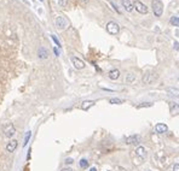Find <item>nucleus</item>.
<instances>
[{"instance_id": "obj_21", "label": "nucleus", "mask_w": 179, "mask_h": 171, "mask_svg": "<svg viewBox=\"0 0 179 171\" xmlns=\"http://www.w3.org/2000/svg\"><path fill=\"white\" fill-rule=\"evenodd\" d=\"M79 164H80V167H82V169H86L87 166H88V161H87V159H81Z\"/></svg>"}, {"instance_id": "obj_26", "label": "nucleus", "mask_w": 179, "mask_h": 171, "mask_svg": "<svg viewBox=\"0 0 179 171\" xmlns=\"http://www.w3.org/2000/svg\"><path fill=\"white\" fill-rule=\"evenodd\" d=\"M73 161H74V160L71 159V158H67V159H65V164H73Z\"/></svg>"}, {"instance_id": "obj_33", "label": "nucleus", "mask_w": 179, "mask_h": 171, "mask_svg": "<svg viewBox=\"0 0 179 171\" xmlns=\"http://www.w3.org/2000/svg\"><path fill=\"white\" fill-rule=\"evenodd\" d=\"M82 3H87V1H88V0H81Z\"/></svg>"}, {"instance_id": "obj_4", "label": "nucleus", "mask_w": 179, "mask_h": 171, "mask_svg": "<svg viewBox=\"0 0 179 171\" xmlns=\"http://www.w3.org/2000/svg\"><path fill=\"white\" fill-rule=\"evenodd\" d=\"M134 7H136L137 11L139 12V13H142V15H145V13H148V11H149L147 6L144 5L142 1H139V0H136V1H134Z\"/></svg>"}, {"instance_id": "obj_20", "label": "nucleus", "mask_w": 179, "mask_h": 171, "mask_svg": "<svg viewBox=\"0 0 179 171\" xmlns=\"http://www.w3.org/2000/svg\"><path fill=\"white\" fill-rule=\"evenodd\" d=\"M30 136H32V131H27V134H26V138H24V142H23V146H27V145H28V141H29Z\"/></svg>"}, {"instance_id": "obj_9", "label": "nucleus", "mask_w": 179, "mask_h": 171, "mask_svg": "<svg viewBox=\"0 0 179 171\" xmlns=\"http://www.w3.org/2000/svg\"><path fill=\"white\" fill-rule=\"evenodd\" d=\"M169 112H171V115L172 116H177L179 115V105L178 104H175V102H169Z\"/></svg>"}, {"instance_id": "obj_14", "label": "nucleus", "mask_w": 179, "mask_h": 171, "mask_svg": "<svg viewBox=\"0 0 179 171\" xmlns=\"http://www.w3.org/2000/svg\"><path fill=\"white\" fill-rule=\"evenodd\" d=\"M94 105V101H92V100H86V101H84L81 105V109L84 111H87L90 107H92V106Z\"/></svg>"}, {"instance_id": "obj_17", "label": "nucleus", "mask_w": 179, "mask_h": 171, "mask_svg": "<svg viewBox=\"0 0 179 171\" xmlns=\"http://www.w3.org/2000/svg\"><path fill=\"white\" fill-rule=\"evenodd\" d=\"M136 153H137V155H142V157H145V154H147V153H145V148L142 147V146L136 149Z\"/></svg>"}, {"instance_id": "obj_24", "label": "nucleus", "mask_w": 179, "mask_h": 171, "mask_svg": "<svg viewBox=\"0 0 179 171\" xmlns=\"http://www.w3.org/2000/svg\"><path fill=\"white\" fill-rule=\"evenodd\" d=\"M151 106V102H143L141 105L137 106V109H142V107H150Z\"/></svg>"}, {"instance_id": "obj_34", "label": "nucleus", "mask_w": 179, "mask_h": 171, "mask_svg": "<svg viewBox=\"0 0 179 171\" xmlns=\"http://www.w3.org/2000/svg\"><path fill=\"white\" fill-rule=\"evenodd\" d=\"M40 1H43V0H40Z\"/></svg>"}, {"instance_id": "obj_1", "label": "nucleus", "mask_w": 179, "mask_h": 171, "mask_svg": "<svg viewBox=\"0 0 179 171\" xmlns=\"http://www.w3.org/2000/svg\"><path fill=\"white\" fill-rule=\"evenodd\" d=\"M152 11L156 17H161L163 12V4L160 0H152Z\"/></svg>"}, {"instance_id": "obj_3", "label": "nucleus", "mask_w": 179, "mask_h": 171, "mask_svg": "<svg viewBox=\"0 0 179 171\" xmlns=\"http://www.w3.org/2000/svg\"><path fill=\"white\" fill-rule=\"evenodd\" d=\"M54 24H56V27L57 29H65V28L68 27V21H67V18L63 16H58L56 18V21H54Z\"/></svg>"}, {"instance_id": "obj_5", "label": "nucleus", "mask_w": 179, "mask_h": 171, "mask_svg": "<svg viewBox=\"0 0 179 171\" xmlns=\"http://www.w3.org/2000/svg\"><path fill=\"white\" fill-rule=\"evenodd\" d=\"M15 132H16V129H15V127H13V124H7V125H5V128H4V134H5L6 138H12L13 135H15Z\"/></svg>"}, {"instance_id": "obj_8", "label": "nucleus", "mask_w": 179, "mask_h": 171, "mask_svg": "<svg viewBox=\"0 0 179 171\" xmlns=\"http://www.w3.org/2000/svg\"><path fill=\"white\" fill-rule=\"evenodd\" d=\"M155 78H156V75L154 72H148V74L144 75V77H143V82L145 83V84H150L151 82L155 81Z\"/></svg>"}, {"instance_id": "obj_6", "label": "nucleus", "mask_w": 179, "mask_h": 171, "mask_svg": "<svg viewBox=\"0 0 179 171\" xmlns=\"http://www.w3.org/2000/svg\"><path fill=\"white\" fill-rule=\"evenodd\" d=\"M71 63H73V65L75 69H79V70H81L85 67V63L81 60V59H79L77 57H71Z\"/></svg>"}, {"instance_id": "obj_29", "label": "nucleus", "mask_w": 179, "mask_h": 171, "mask_svg": "<svg viewBox=\"0 0 179 171\" xmlns=\"http://www.w3.org/2000/svg\"><path fill=\"white\" fill-rule=\"evenodd\" d=\"M111 6H113V7H114V9H115V10H116V12H119V13H120V11H119V9H117V7H116V5H115L114 3H111Z\"/></svg>"}, {"instance_id": "obj_7", "label": "nucleus", "mask_w": 179, "mask_h": 171, "mask_svg": "<svg viewBox=\"0 0 179 171\" xmlns=\"http://www.w3.org/2000/svg\"><path fill=\"white\" fill-rule=\"evenodd\" d=\"M142 138L139 135H132V136H128L126 139V144L127 145H138L141 142Z\"/></svg>"}, {"instance_id": "obj_10", "label": "nucleus", "mask_w": 179, "mask_h": 171, "mask_svg": "<svg viewBox=\"0 0 179 171\" xmlns=\"http://www.w3.org/2000/svg\"><path fill=\"white\" fill-rule=\"evenodd\" d=\"M167 130H168V127L165 123H158V124H156V127H155V131L157 132V134L167 132Z\"/></svg>"}, {"instance_id": "obj_28", "label": "nucleus", "mask_w": 179, "mask_h": 171, "mask_svg": "<svg viewBox=\"0 0 179 171\" xmlns=\"http://www.w3.org/2000/svg\"><path fill=\"white\" fill-rule=\"evenodd\" d=\"M174 48H175L177 51H179V44L178 42H174Z\"/></svg>"}, {"instance_id": "obj_16", "label": "nucleus", "mask_w": 179, "mask_h": 171, "mask_svg": "<svg viewBox=\"0 0 179 171\" xmlns=\"http://www.w3.org/2000/svg\"><path fill=\"white\" fill-rule=\"evenodd\" d=\"M167 93H168L169 95H173V96H179V89L168 88V89H167Z\"/></svg>"}, {"instance_id": "obj_12", "label": "nucleus", "mask_w": 179, "mask_h": 171, "mask_svg": "<svg viewBox=\"0 0 179 171\" xmlns=\"http://www.w3.org/2000/svg\"><path fill=\"white\" fill-rule=\"evenodd\" d=\"M17 141L16 140H11L10 142H9V144L6 145V151H7V152H15V149L17 148Z\"/></svg>"}, {"instance_id": "obj_2", "label": "nucleus", "mask_w": 179, "mask_h": 171, "mask_svg": "<svg viewBox=\"0 0 179 171\" xmlns=\"http://www.w3.org/2000/svg\"><path fill=\"white\" fill-rule=\"evenodd\" d=\"M107 30H108L109 34H111V35H117L120 31V27L119 24L116 22H109L108 24H107Z\"/></svg>"}, {"instance_id": "obj_27", "label": "nucleus", "mask_w": 179, "mask_h": 171, "mask_svg": "<svg viewBox=\"0 0 179 171\" xmlns=\"http://www.w3.org/2000/svg\"><path fill=\"white\" fill-rule=\"evenodd\" d=\"M173 171H179V164H174V165H173Z\"/></svg>"}, {"instance_id": "obj_23", "label": "nucleus", "mask_w": 179, "mask_h": 171, "mask_svg": "<svg viewBox=\"0 0 179 171\" xmlns=\"http://www.w3.org/2000/svg\"><path fill=\"white\" fill-rule=\"evenodd\" d=\"M51 39L53 40V42L56 45H57V46H58V47H61V42H59V40L57 39V38H56V35H51Z\"/></svg>"}, {"instance_id": "obj_11", "label": "nucleus", "mask_w": 179, "mask_h": 171, "mask_svg": "<svg viewBox=\"0 0 179 171\" xmlns=\"http://www.w3.org/2000/svg\"><path fill=\"white\" fill-rule=\"evenodd\" d=\"M38 57L40 59H47V58H49V51L46 50L45 47L41 46L38 50Z\"/></svg>"}, {"instance_id": "obj_18", "label": "nucleus", "mask_w": 179, "mask_h": 171, "mask_svg": "<svg viewBox=\"0 0 179 171\" xmlns=\"http://www.w3.org/2000/svg\"><path fill=\"white\" fill-rule=\"evenodd\" d=\"M169 22L174 27H179V17H172L171 19H169Z\"/></svg>"}, {"instance_id": "obj_15", "label": "nucleus", "mask_w": 179, "mask_h": 171, "mask_svg": "<svg viewBox=\"0 0 179 171\" xmlns=\"http://www.w3.org/2000/svg\"><path fill=\"white\" fill-rule=\"evenodd\" d=\"M120 76V71L117 69H114V70H111V71L109 72V78L110 80H117Z\"/></svg>"}, {"instance_id": "obj_22", "label": "nucleus", "mask_w": 179, "mask_h": 171, "mask_svg": "<svg viewBox=\"0 0 179 171\" xmlns=\"http://www.w3.org/2000/svg\"><path fill=\"white\" fill-rule=\"evenodd\" d=\"M133 80H134V75H133V74H127V75H126V82L127 83L132 82Z\"/></svg>"}, {"instance_id": "obj_19", "label": "nucleus", "mask_w": 179, "mask_h": 171, "mask_svg": "<svg viewBox=\"0 0 179 171\" xmlns=\"http://www.w3.org/2000/svg\"><path fill=\"white\" fill-rule=\"evenodd\" d=\"M109 102L110 104H115V105H119L122 102V100L119 99V98H111V99H109Z\"/></svg>"}, {"instance_id": "obj_13", "label": "nucleus", "mask_w": 179, "mask_h": 171, "mask_svg": "<svg viewBox=\"0 0 179 171\" xmlns=\"http://www.w3.org/2000/svg\"><path fill=\"white\" fill-rule=\"evenodd\" d=\"M122 5H124L126 11H128V12H131L134 9V4H133L131 0H122Z\"/></svg>"}, {"instance_id": "obj_25", "label": "nucleus", "mask_w": 179, "mask_h": 171, "mask_svg": "<svg viewBox=\"0 0 179 171\" xmlns=\"http://www.w3.org/2000/svg\"><path fill=\"white\" fill-rule=\"evenodd\" d=\"M58 4H59V6L64 7V6L67 5V0H58Z\"/></svg>"}, {"instance_id": "obj_31", "label": "nucleus", "mask_w": 179, "mask_h": 171, "mask_svg": "<svg viewBox=\"0 0 179 171\" xmlns=\"http://www.w3.org/2000/svg\"><path fill=\"white\" fill-rule=\"evenodd\" d=\"M54 53H56V55L58 57V55H59V51L57 50V48H54Z\"/></svg>"}, {"instance_id": "obj_32", "label": "nucleus", "mask_w": 179, "mask_h": 171, "mask_svg": "<svg viewBox=\"0 0 179 171\" xmlns=\"http://www.w3.org/2000/svg\"><path fill=\"white\" fill-rule=\"evenodd\" d=\"M90 171H97V167H94V166H93V167L90 169Z\"/></svg>"}, {"instance_id": "obj_30", "label": "nucleus", "mask_w": 179, "mask_h": 171, "mask_svg": "<svg viewBox=\"0 0 179 171\" xmlns=\"http://www.w3.org/2000/svg\"><path fill=\"white\" fill-rule=\"evenodd\" d=\"M61 171H73V170H71L70 167H64V169H62Z\"/></svg>"}]
</instances>
